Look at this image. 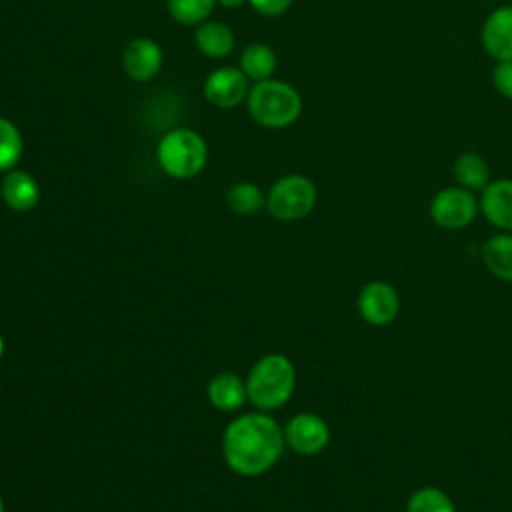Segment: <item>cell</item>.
Here are the masks:
<instances>
[{
  "mask_svg": "<svg viewBox=\"0 0 512 512\" xmlns=\"http://www.w3.org/2000/svg\"><path fill=\"white\" fill-rule=\"evenodd\" d=\"M0 512H6V506H4V500H2V496H0Z\"/></svg>",
  "mask_w": 512,
  "mask_h": 512,
  "instance_id": "cell-27",
  "label": "cell"
},
{
  "mask_svg": "<svg viewBox=\"0 0 512 512\" xmlns=\"http://www.w3.org/2000/svg\"><path fill=\"white\" fill-rule=\"evenodd\" d=\"M484 266L502 282H512V232L494 234L482 246Z\"/></svg>",
  "mask_w": 512,
  "mask_h": 512,
  "instance_id": "cell-16",
  "label": "cell"
},
{
  "mask_svg": "<svg viewBox=\"0 0 512 512\" xmlns=\"http://www.w3.org/2000/svg\"><path fill=\"white\" fill-rule=\"evenodd\" d=\"M198 50L210 58H224L234 48V34L222 22H204L194 32Z\"/></svg>",
  "mask_w": 512,
  "mask_h": 512,
  "instance_id": "cell-17",
  "label": "cell"
},
{
  "mask_svg": "<svg viewBox=\"0 0 512 512\" xmlns=\"http://www.w3.org/2000/svg\"><path fill=\"white\" fill-rule=\"evenodd\" d=\"M316 186L302 174L278 178L266 196V210L272 218L292 222L308 216L316 206Z\"/></svg>",
  "mask_w": 512,
  "mask_h": 512,
  "instance_id": "cell-5",
  "label": "cell"
},
{
  "mask_svg": "<svg viewBox=\"0 0 512 512\" xmlns=\"http://www.w3.org/2000/svg\"><path fill=\"white\" fill-rule=\"evenodd\" d=\"M156 156L160 168L168 176L186 180L204 168L208 160V148L198 132L190 128H176L162 136Z\"/></svg>",
  "mask_w": 512,
  "mask_h": 512,
  "instance_id": "cell-4",
  "label": "cell"
},
{
  "mask_svg": "<svg viewBox=\"0 0 512 512\" xmlns=\"http://www.w3.org/2000/svg\"><path fill=\"white\" fill-rule=\"evenodd\" d=\"M250 4H252V8L256 10V12H260L262 16H280V14H284L288 8H290V4H292V0H248Z\"/></svg>",
  "mask_w": 512,
  "mask_h": 512,
  "instance_id": "cell-24",
  "label": "cell"
},
{
  "mask_svg": "<svg viewBox=\"0 0 512 512\" xmlns=\"http://www.w3.org/2000/svg\"><path fill=\"white\" fill-rule=\"evenodd\" d=\"M480 212L484 218L504 230L512 232V178H496L480 192Z\"/></svg>",
  "mask_w": 512,
  "mask_h": 512,
  "instance_id": "cell-12",
  "label": "cell"
},
{
  "mask_svg": "<svg viewBox=\"0 0 512 512\" xmlns=\"http://www.w3.org/2000/svg\"><path fill=\"white\" fill-rule=\"evenodd\" d=\"M358 312L372 326H386L400 312V296L388 282H368L358 294Z\"/></svg>",
  "mask_w": 512,
  "mask_h": 512,
  "instance_id": "cell-8",
  "label": "cell"
},
{
  "mask_svg": "<svg viewBox=\"0 0 512 512\" xmlns=\"http://www.w3.org/2000/svg\"><path fill=\"white\" fill-rule=\"evenodd\" d=\"M240 68L248 78L256 82L268 80L276 70V54L268 44H250L240 56Z\"/></svg>",
  "mask_w": 512,
  "mask_h": 512,
  "instance_id": "cell-18",
  "label": "cell"
},
{
  "mask_svg": "<svg viewBox=\"0 0 512 512\" xmlns=\"http://www.w3.org/2000/svg\"><path fill=\"white\" fill-rule=\"evenodd\" d=\"M222 6H226V8H236V6H240L244 0H218Z\"/></svg>",
  "mask_w": 512,
  "mask_h": 512,
  "instance_id": "cell-25",
  "label": "cell"
},
{
  "mask_svg": "<svg viewBox=\"0 0 512 512\" xmlns=\"http://www.w3.org/2000/svg\"><path fill=\"white\" fill-rule=\"evenodd\" d=\"M452 174L458 186L470 192H482L490 184V166L476 152H462L454 160Z\"/></svg>",
  "mask_w": 512,
  "mask_h": 512,
  "instance_id": "cell-15",
  "label": "cell"
},
{
  "mask_svg": "<svg viewBox=\"0 0 512 512\" xmlns=\"http://www.w3.org/2000/svg\"><path fill=\"white\" fill-rule=\"evenodd\" d=\"M248 112L264 128H286L302 112L298 90L282 80H260L248 92Z\"/></svg>",
  "mask_w": 512,
  "mask_h": 512,
  "instance_id": "cell-3",
  "label": "cell"
},
{
  "mask_svg": "<svg viewBox=\"0 0 512 512\" xmlns=\"http://www.w3.org/2000/svg\"><path fill=\"white\" fill-rule=\"evenodd\" d=\"M480 204L474 192L462 186H448L438 190L428 206L432 222L444 230H460L474 222Z\"/></svg>",
  "mask_w": 512,
  "mask_h": 512,
  "instance_id": "cell-6",
  "label": "cell"
},
{
  "mask_svg": "<svg viewBox=\"0 0 512 512\" xmlns=\"http://www.w3.org/2000/svg\"><path fill=\"white\" fill-rule=\"evenodd\" d=\"M228 208L240 216H252L266 204L264 192L252 182H238L226 194Z\"/></svg>",
  "mask_w": 512,
  "mask_h": 512,
  "instance_id": "cell-19",
  "label": "cell"
},
{
  "mask_svg": "<svg viewBox=\"0 0 512 512\" xmlns=\"http://www.w3.org/2000/svg\"><path fill=\"white\" fill-rule=\"evenodd\" d=\"M492 86L494 90L506 98V100H512V60H500L494 64L492 68Z\"/></svg>",
  "mask_w": 512,
  "mask_h": 512,
  "instance_id": "cell-23",
  "label": "cell"
},
{
  "mask_svg": "<svg viewBox=\"0 0 512 512\" xmlns=\"http://www.w3.org/2000/svg\"><path fill=\"white\" fill-rule=\"evenodd\" d=\"M2 200L14 212H28L40 200V186L36 178L24 170H8L0 184Z\"/></svg>",
  "mask_w": 512,
  "mask_h": 512,
  "instance_id": "cell-13",
  "label": "cell"
},
{
  "mask_svg": "<svg viewBox=\"0 0 512 512\" xmlns=\"http://www.w3.org/2000/svg\"><path fill=\"white\" fill-rule=\"evenodd\" d=\"M480 42L494 62L512 60V4H502L484 18Z\"/></svg>",
  "mask_w": 512,
  "mask_h": 512,
  "instance_id": "cell-10",
  "label": "cell"
},
{
  "mask_svg": "<svg viewBox=\"0 0 512 512\" xmlns=\"http://www.w3.org/2000/svg\"><path fill=\"white\" fill-rule=\"evenodd\" d=\"M284 428L266 412L234 418L222 434V456L232 472L254 478L268 472L284 452Z\"/></svg>",
  "mask_w": 512,
  "mask_h": 512,
  "instance_id": "cell-1",
  "label": "cell"
},
{
  "mask_svg": "<svg viewBox=\"0 0 512 512\" xmlns=\"http://www.w3.org/2000/svg\"><path fill=\"white\" fill-rule=\"evenodd\" d=\"M162 48L150 38H134L126 44L122 64L126 74L136 82L152 80L162 68Z\"/></svg>",
  "mask_w": 512,
  "mask_h": 512,
  "instance_id": "cell-11",
  "label": "cell"
},
{
  "mask_svg": "<svg viewBox=\"0 0 512 512\" xmlns=\"http://www.w3.org/2000/svg\"><path fill=\"white\" fill-rule=\"evenodd\" d=\"M406 512H456V506L444 490L436 486H424L408 498Z\"/></svg>",
  "mask_w": 512,
  "mask_h": 512,
  "instance_id": "cell-20",
  "label": "cell"
},
{
  "mask_svg": "<svg viewBox=\"0 0 512 512\" xmlns=\"http://www.w3.org/2000/svg\"><path fill=\"white\" fill-rule=\"evenodd\" d=\"M22 150L24 144L20 130L14 122L0 116V172L12 170L18 164Z\"/></svg>",
  "mask_w": 512,
  "mask_h": 512,
  "instance_id": "cell-21",
  "label": "cell"
},
{
  "mask_svg": "<svg viewBox=\"0 0 512 512\" xmlns=\"http://www.w3.org/2000/svg\"><path fill=\"white\" fill-rule=\"evenodd\" d=\"M2 354H4V338L0 334V358H2Z\"/></svg>",
  "mask_w": 512,
  "mask_h": 512,
  "instance_id": "cell-26",
  "label": "cell"
},
{
  "mask_svg": "<svg viewBox=\"0 0 512 512\" xmlns=\"http://www.w3.org/2000/svg\"><path fill=\"white\" fill-rule=\"evenodd\" d=\"M284 440L296 454L314 456L328 446L330 428L318 414L300 412L284 426Z\"/></svg>",
  "mask_w": 512,
  "mask_h": 512,
  "instance_id": "cell-7",
  "label": "cell"
},
{
  "mask_svg": "<svg viewBox=\"0 0 512 512\" xmlns=\"http://www.w3.org/2000/svg\"><path fill=\"white\" fill-rule=\"evenodd\" d=\"M208 400L214 408L222 412H234L244 406L248 400L246 392V380H242L234 372H218L210 378L206 388Z\"/></svg>",
  "mask_w": 512,
  "mask_h": 512,
  "instance_id": "cell-14",
  "label": "cell"
},
{
  "mask_svg": "<svg viewBox=\"0 0 512 512\" xmlns=\"http://www.w3.org/2000/svg\"><path fill=\"white\" fill-rule=\"evenodd\" d=\"M216 0H166L170 16L180 24H200L214 10Z\"/></svg>",
  "mask_w": 512,
  "mask_h": 512,
  "instance_id": "cell-22",
  "label": "cell"
},
{
  "mask_svg": "<svg viewBox=\"0 0 512 512\" xmlns=\"http://www.w3.org/2000/svg\"><path fill=\"white\" fill-rule=\"evenodd\" d=\"M248 76L242 68L222 66L208 74L204 82V96L218 108H232L248 96Z\"/></svg>",
  "mask_w": 512,
  "mask_h": 512,
  "instance_id": "cell-9",
  "label": "cell"
},
{
  "mask_svg": "<svg viewBox=\"0 0 512 512\" xmlns=\"http://www.w3.org/2000/svg\"><path fill=\"white\" fill-rule=\"evenodd\" d=\"M296 388V368L284 354H266L254 362L246 378L248 400L262 412L284 406Z\"/></svg>",
  "mask_w": 512,
  "mask_h": 512,
  "instance_id": "cell-2",
  "label": "cell"
}]
</instances>
